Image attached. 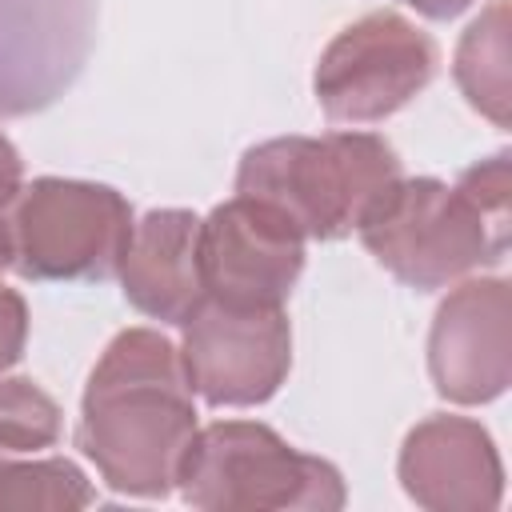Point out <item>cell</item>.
<instances>
[{
    "label": "cell",
    "mask_w": 512,
    "mask_h": 512,
    "mask_svg": "<svg viewBox=\"0 0 512 512\" xmlns=\"http://www.w3.org/2000/svg\"><path fill=\"white\" fill-rule=\"evenodd\" d=\"M400 176L396 148L376 132L276 136L240 156L236 192L284 212L304 240H340Z\"/></svg>",
    "instance_id": "2"
},
{
    "label": "cell",
    "mask_w": 512,
    "mask_h": 512,
    "mask_svg": "<svg viewBox=\"0 0 512 512\" xmlns=\"http://www.w3.org/2000/svg\"><path fill=\"white\" fill-rule=\"evenodd\" d=\"M180 328L188 384L212 408L264 404L288 380L292 324L284 304H224L204 296Z\"/></svg>",
    "instance_id": "7"
},
{
    "label": "cell",
    "mask_w": 512,
    "mask_h": 512,
    "mask_svg": "<svg viewBox=\"0 0 512 512\" xmlns=\"http://www.w3.org/2000/svg\"><path fill=\"white\" fill-rule=\"evenodd\" d=\"M96 488L84 468L64 456L16 460L0 456V508H32V512H72L88 508Z\"/></svg>",
    "instance_id": "14"
},
{
    "label": "cell",
    "mask_w": 512,
    "mask_h": 512,
    "mask_svg": "<svg viewBox=\"0 0 512 512\" xmlns=\"http://www.w3.org/2000/svg\"><path fill=\"white\" fill-rule=\"evenodd\" d=\"M408 8H416L420 16H428V20H452V16H460V12H468L476 0H404Z\"/></svg>",
    "instance_id": "19"
},
{
    "label": "cell",
    "mask_w": 512,
    "mask_h": 512,
    "mask_svg": "<svg viewBox=\"0 0 512 512\" xmlns=\"http://www.w3.org/2000/svg\"><path fill=\"white\" fill-rule=\"evenodd\" d=\"M456 188L484 212L488 224H496L500 232H512V216H508V152H496V156L476 160L472 168H464Z\"/></svg>",
    "instance_id": "16"
},
{
    "label": "cell",
    "mask_w": 512,
    "mask_h": 512,
    "mask_svg": "<svg viewBox=\"0 0 512 512\" xmlns=\"http://www.w3.org/2000/svg\"><path fill=\"white\" fill-rule=\"evenodd\" d=\"M196 392L180 348L156 328L108 340L80 396L76 448L120 496L164 500L196 436Z\"/></svg>",
    "instance_id": "1"
},
{
    "label": "cell",
    "mask_w": 512,
    "mask_h": 512,
    "mask_svg": "<svg viewBox=\"0 0 512 512\" xmlns=\"http://www.w3.org/2000/svg\"><path fill=\"white\" fill-rule=\"evenodd\" d=\"M132 224V204L112 184L36 176L12 204V268L40 284L112 280Z\"/></svg>",
    "instance_id": "5"
},
{
    "label": "cell",
    "mask_w": 512,
    "mask_h": 512,
    "mask_svg": "<svg viewBox=\"0 0 512 512\" xmlns=\"http://www.w3.org/2000/svg\"><path fill=\"white\" fill-rule=\"evenodd\" d=\"M20 188H24V160H20L16 144L0 132V212H8L16 204Z\"/></svg>",
    "instance_id": "18"
},
{
    "label": "cell",
    "mask_w": 512,
    "mask_h": 512,
    "mask_svg": "<svg viewBox=\"0 0 512 512\" xmlns=\"http://www.w3.org/2000/svg\"><path fill=\"white\" fill-rule=\"evenodd\" d=\"M24 344H28V304L16 288L0 280V376L12 364H20Z\"/></svg>",
    "instance_id": "17"
},
{
    "label": "cell",
    "mask_w": 512,
    "mask_h": 512,
    "mask_svg": "<svg viewBox=\"0 0 512 512\" xmlns=\"http://www.w3.org/2000/svg\"><path fill=\"white\" fill-rule=\"evenodd\" d=\"M60 404L28 376H0V456H24L60 440Z\"/></svg>",
    "instance_id": "15"
},
{
    "label": "cell",
    "mask_w": 512,
    "mask_h": 512,
    "mask_svg": "<svg viewBox=\"0 0 512 512\" xmlns=\"http://www.w3.org/2000/svg\"><path fill=\"white\" fill-rule=\"evenodd\" d=\"M96 0H0V116L52 108L84 72Z\"/></svg>",
    "instance_id": "9"
},
{
    "label": "cell",
    "mask_w": 512,
    "mask_h": 512,
    "mask_svg": "<svg viewBox=\"0 0 512 512\" xmlns=\"http://www.w3.org/2000/svg\"><path fill=\"white\" fill-rule=\"evenodd\" d=\"M176 488L200 512H340L348 500L332 460L292 448L260 420L196 428Z\"/></svg>",
    "instance_id": "3"
},
{
    "label": "cell",
    "mask_w": 512,
    "mask_h": 512,
    "mask_svg": "<svg viewBox=\"0 0 512 512\" xmlns=\"http://www.w3.org/2000/svg\"><path fill=\"white\" fill-rule=\"evenodd\" d=\"M12 268V228H8V216L0 212V272Z\"/></svg>",
    "instance_id": "20"
},
{
    "label": "cell",
    "mask_w": 512,
    "mask_h": 512,
    "mask_svg": "<svg viewBox=\"0 0 512 512\" xmlns=\"http://www.w3.org/2000/svg\"><path fill=\"white\" fill-rule=\"evenodd\" d=\"M396 476L428 512H492L504 500V464L480 420L424 416L400 444Z\"/></svg>",
    "instance_id": "11"
},
{
    "label": "cell",
    "mask_w": 512,
    "mask_h": 512,
    "mask_svg": "<svg viewBox=\"0 0 512 512\" xmlns=\"http://www.w3.org/2000/svg\"><path fill=\"white\" fill-rule=\"evenodd\" d=\"M508 0H492L460 36L452 76L464 100L488 116L496 128H508V104H512V76H508Z\"/></svg>",
    "instance_id": "13"
},
{
    "label": "cell",
    "mask_w": 512,
    "mask_h": 512,
    "mask_svg": "<svg viewBox=\"0 0 512 512\" xmlns=\"http://www.w3.org/2000/svg\"><path fill=\"white\" fill-rule=\"evenodd\" d=\"M368 256L416 292H436L476 268L500 264L508 232L436 176H400L356 224Z\"/></svg>",
    "instance_id": "4"
},
{
    "label": "cell",
    "mask_w": 512,
    "mask_h": 512,
    "mask_svg": "<svg viewBox=\"0 0 512 512\" xmlns=\"http://www.w3.org/2000/svg\"><path fill=\"white\" fill-rule=\"evenodd\" d=\"M204 296L224 304H284L304 272V232L264 200L232 196L200 220Z\"/></svg>",
    "instance_id": "8"
},
{
    "label": "cell",
    "mask_w": 512,
    "mask_h": 512,
    "mask_svg": "<svg viewBox=\"0 0 512 512\" xmlns=\"http://www.w3.org/2000/svg\"><path fill=\"white\" fill-rule=\"evenodd\" d=\"M124 300L160 324H184L204 300L200 216L188 208H152L132 224L120 260Z\"/></svg>",
    "instance_id": "12"
},
{
    "label": "cell",
    "mask_w": 512,
    "mask_h": 512,
    "mask_svg": "<svg viewBox=\"0 0 512 512\" xmlns=\"http://www.w3.org/2000/svg\"><path fill=\"white\" fill-rule=\"evenodd\" d=\"M436 40L400 12H368L340 28L316 60L312 92L332 124H380L436 76Z\"/></svg>",
    "instance_id": "6"
},
{
    "label": "cell",
    "mask_w": 512,
    "mask_h": 512,
    "mask_svg": "<svg viewBox=\"0 0 512 512\" xmlns=\"http://www.w3.org/2000/svg\"><path fill=\"white\" fill-rule=\"evenodd\" d=\"M428 376L448 404H488L512 380V288L504 276L460 280L428 328Z\"/></svg>",
    "instance_id": "10"
}]
</instances>
